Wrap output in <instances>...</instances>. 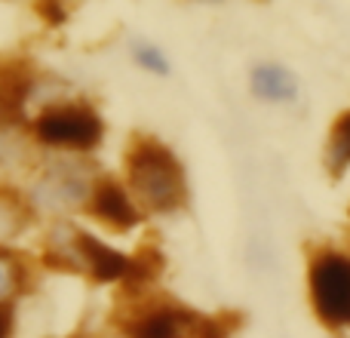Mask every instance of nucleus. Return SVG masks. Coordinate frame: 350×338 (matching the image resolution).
Returning <instances> with one entry per match:
<instances>
[{
  "label": "nucleus",
  "mask_w": 350,
  "mask_h": 338,
  "mask_svg": "<svg viewBox=\"0 0 350 338\" xmlns=\"http://www.w3.org/2000/svg\"><path fill=\"white\" fill-rule=\"evenodd\" d=\"M126 179L139 203L154 212H175L187 197L185 169L170 148L154 139H139L129 148Z\"/></svg>",
  "instance_id": "obj_1"
},
{
  "label": "nucleus",
  "mask_w": 350,
  "mask_h": 338,
  "mask_svg": "<svg viewBox=\"0 0 350 338\" xmlns=\"http://www.w3.org/2000/svg\"><path fill=\"white\" fill-rule=\"evenodd\" d=\"M102 120L86 105H53L34 120L37 142L62 151H92L102 142Z\"/></svg>",
  "instance_id": "obj_2"
},
{
  "label": "nucleus",
  "mask_w": 350,
  "mask_h": 338,
  "mask_svg": "<svg viewBox=\"0 0 350 338\" xmlns=\"http://www.w3.org/2000/svg\"><path fill=\"white\" fill-rule=\"evenodd\" d=\"M310 296L314 308L332 326H350V259L323 252L310 265Z\"/></svg>",
  "instance_id": "obj_3"
},
{
  "label": "nucleus",
  "mask_w": 350,
  "mask_h": 338,
  "mask_svg": "<svg viewBox=\"0 0 350 338\" xmlns=\"http://www.w3.org/2000/svg\"><path fill=\"white\" fill-rule=\"evenodd\" d=\"M68 252L74 255V265L83 268L86 274H92L98 283L129 280V274H133V259H129V255L117 252L108 243H102L92 234H83V231H74L71 234Z\"/></svg>",
  "instance_id": "obj_4"
},
{
  "label": "nucleus",
  "mask_w": 350,
  "mask_h": 338,
  "mask_svg": "<svg viewBox=\"0 0 350 338\" xmlns=\"http://www.w3.org/2000/svg\"><path fill=\"white\" fill-rule=\"evenodd\" d=\"M90 212L96 218H102L111 228H135L142 222V212L135 206V200L129 197V191L123 185H117L114 179H102L90 187Z\"/></svg>",
  "instance_id": "obj_5"
},
{
  "label": "nucleus",
  "mask_w": 350,
  "mask_h": 338,
  "mask_svg": "<svg viewBox=\"0 0 350 338\" xmlns=\"http://www.w3.org/2000/svg\"><path fill=\"white\" fill-rule=\"evenodd\" d=\"M193 326V317L178 308H154L129 323V338H181Z\"/></svg>",
  "instance_id": "obj_6"
},
{
  "label": "nucleus",
  "mask_w": 350,
  "mask_h": 338,
  "mask_svg": "<svg viewBox=\"0 0 350 338\" xmlns=\"http://www.w3.org/2000/svg\"><path fill=\"white\" fill-rule=\"evenodd\" d=\"M28 90H31V77L22 65H3L0 68V123H16L18 120Z\"/></svg>",
  "instance_id": "obj_7"
},
{
  "label": "nucleus",
  "mask_w": 350,
  "mask_h": 338,
  "mask_svg": "<svg viewBox=\"0 0 350 338\" xmlns=\"http://www.w3.org/2000/svg\"><path fill=\"white\" fill-rule=\"evenodd\" d=\"M252 90L267 102H289L298 96V80L280 65H261L252 71Z\"/></svg>",
  "instance_id": "obj_8"
},
{
  "label": "nucleus",
  "mask_w": 350,
  "mask_h": 338,
  "mask_svg": "<svg viewBox=\"0 0 350 338\" xmlns=\"http://www.w3.org/2000/svg\"><path fill=\"white\" fill-rule=\"evenodd\" d=\"M326 157H329V166H332L335 172L350 164V114H345L338 123H335Z\"/></svg>",
  "instance_id": "obj_9"
},
{
  "label": "nucleus",
  "mask_w": 350,
  "mask_h": 338,
  "mask_svg": "<svg viewBox=\"0 0 350 338\" xmlns=\"http://www.w3.org/2000/svg\"><path fill=\"white\" fill-rule=\"evenodd\" d=\"M18 280H22L18 261L10 259V255H0V302H6L18 289Z\"/></svg>",
  "instance_id": "obj_10"
},
{
  "label": "nucleus",
  "mask_w": 350,
  "mask_h": 338,
  "mask_svg": "<svg viewBox=\"0 0 350 338\" xmlns=\"http://www.w3.org/2000/svg\"><path fill=\"white\" fill-rule=\"evenodd\" d=\"M135 62H139L142 68H148V71H154V74L170 71V62L163 59V53H160L157 47H135Z\"/></svg>",
  "instance_id": "obj_11"
},
{
  "label": "nucleus",
  "mask_w": 350,
  "mask_h": 338,
  "mask_svg": "<svg viewBox=\"0 0 350 338\" xmlns=\"http://www.w3.org/2000/svg\"><path fill=\"white\" fill-rule=\"evenodd\" d=\"M12 323H16V314H12L10 302H0V338L12 335Z\"/></svg>",
  "instance_id": "obj_12"
}]
</instances>
